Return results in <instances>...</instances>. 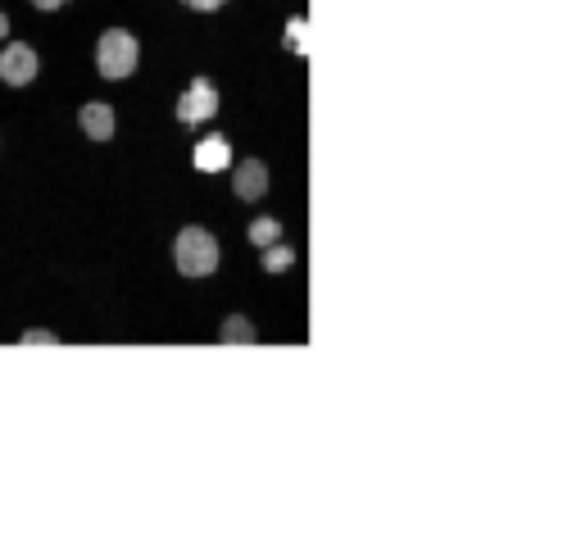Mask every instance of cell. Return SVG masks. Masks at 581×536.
I'll return each instance as SVG.
<instances>
[{
    "label": "cell",
    "mask_w": 581,
    "mask_h": 536,
    "mask_svg": "<svg viewBox=\"0 0 581 536\" xmlns=\"http://www.w3.org/2000/svg\"><path fill=\"white\" fill-rule=\"evenodd\" d=\"M173 259H178L182 278H209L218 268V241L205 228H182L173 241Z\"/></svg>",
    "instance_id": "obj_1"
},
{
    "label": "cell",
    "mask_w": 581,
    "mask_h": 536,
    "mask_svg": "<svg viewBox=\"0 0 581 536\" xmlns=\"http://www.w3.org/2000/svg\"><path fill=\"white\" fill-rule=\"evenodd\" d=\"M96 69L105 73V78H128V73L137 69V37L123 28H109L96 46Z\"/></svg>",
    "instance_id": "obj_2"
},
{
    "label": "cell",
    "mask_w": 581,
    "mask_h": 536,
    "mask_svg": "<svg viewBox=\"0 0 581 536\" xmlns=\"http://www.w3.org/2000/svg\"><path fill=\"white\" fill-rule=\"evenodd\" d=\"M41 60H37V50L23 46V41H14V46L0 50V78L10 82V87H28L32 78H37Z\"/></svg>",
    "instance_id": "obj_3"
},
{
    "label": "cell",
    "mask_w": 581,
    "mask_h": 536,
    "mask_svg": "<svg viewBox=\"0 0 581 536\" xmlns=\"http://www.w3.org/2000/svg\"><path fill=\"white\" fill-rule=\"evenodd\" d=\"M218 114V87L209 78H196L187 87V96L178 100V119L182 123H205Z\"/></svg>",
    "instance_id": "obj_4"
},
{
    "label": "cell",
    "mask_w": 581,
    "mask_h": 536,
    "mask_svg": "<svg viewBox=\"0 0 581 536\" xmlns=\"http://www.w3.org/2000/svg\"><path fill=\"white\" fill-rule=\"evenodd\" d=\"M264 191H268L264 159H241L237 173H232V196H237V200H259Z\"/></svg>",
    "instance_id": "obj_5"
},
{
    "label": "cell",
    "mask_w": 581,
    "mask_h": 536,
    "mask_svg": "<svg viewBox=\"0 0 581 536\" xmlns=\"http://www.w3.org/2000/svg\"><path fill=\"white\" fill-rule=\"evenodd\" d=\"M78 123H82V132H87L91 141H109V137H114V110H109V105H100V100L82 105Z\"/></svg>",
    "instance_id": "obj_6"
},
{
    "label": "cell",
    "mask_w": 581,
    "mask_h": 536,
    "mask_svg": "<svg viewBox=\"0 0 581 536\" xmlns=\"http://www.w3.org/2000/svg\"><path fill=\"white\" fill-rule=\"evenodd\" d=\"M227 164H232V146H227L223 137H205L196 146V169L200 173H223Z\"/></svg>",
    "instance_id": "obj_7"
},
{
    "label": "cell",
    "mask_w": 581,
    "mask_h": 536,
    "mask_svg": "<svg viewBox=\"0 0 581 536\" xmlns=\"http://www.w3.org/2000/svg\"><path fill=\"white\" fill-rule=\"evenodd\" d=\"M223 341H227V346H255V323H250V318H241V314H232V318H227V323H223Z\"/></svg>",
    "instance_id": "obj_8"
},
{
    "label": "cell",
    "mask_w": 581,
    "mask_h": 536,
    "mask_svg": "<svg viewBox=\"0 0 581 536\" xmlns=\"http://www.w3.org/2000/svg\"><path fill=\"white\" fill-rule=\"evenodd\" d=\"M291 264H296V250H291V246H282V241L264 246V268H268V273H286Z\"/></svg>",
    "instance_id": "obj_9"
},
{
    "label": "cell",
    "mask_w": 581,
    "mask_h": 536,
    "mask_svg": "<svg viewBox=\"0 0 581 536\" xmlns=\"http://www.w3.org/2000/svg\"><path fill=\"white\" fill-rule=\"evenodd\" d=\"M246 232H250V241H255V246L264 250V246H273V241L282 237V223H277V219H255Z\"/></svg>",
    "instance_id": "obj_10"
},
{
    "label": "cell",
    "mask_w": 581,
    "mask_h": 536,
    "mask_svg": "<svg viewBox=\"0 0 581 536\" xmlns=\"http://www.w3.org/2000/svg\"><path fill=\"white\" fill-rule=\"evenodd\" d=\"M305 19H296L291 28H286V50H296V55H305Z\"/></svg>",
    "instance_id": "obj_11"
},
{
    "label": "cell",
    "mask_w": 581,
    "mask_h": 536,
    "mask_svg": "<svg viewBox=\"0 0 581 536\" xmlns=\"http://www.w3.org/2000/svg\"><path fill=\"white\" fill-rule=\"evenodd\" d=\"M23 346H60V337L46 328H32V332H23Z\"/></svg>",
    "instance_id": "obj_12"
},
{
    "label": "cell",
    "mask_w": 581,
    "mask_h": 536,
    "mask_svg": "<svg viewBox=\"0 0 581 536\" xmlns=\"http://www.w3.org/2000/svg\"><path fill=\"white\" fill-rule=\"evenodd\" d=\"M182 5H191V10H218V5H227V0H182Z\"/></svg>",
    "instance_id": "obj_13"
},
{
    "label": "cell",
    "mask_w": 581,
    "mask_h": 536,
    "mask_svg": "<svg viewBox=\"0 0 581 536\" xmlns=\"http://www.w3.org/2000/svg\"><path fill=\"white\" fill-rule=\"evenodd\" d=\"M32 5H37V10H60L64 0H32Z\"/></svg>",
    "instance_id": "obj_14"
},
{
    "label": "cell",
    "mask_w": 581,
    "mask_h": 536,
    "mask_svg": "<svg viewBox=\"0 0 581 536\" xmlns=\"http://www.w3.org/2000/svg\"><path fill=\"white\" fill-rule=\"evenodd\" d=\"M5 32H10V19H5V14H0V37H5Z\"/></svg>",
    "instance_id": "obj_15"
}]
</instances>
